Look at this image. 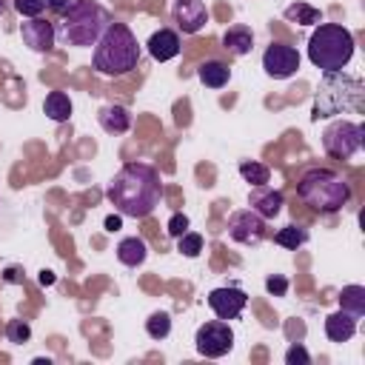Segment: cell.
<instances>
[{"instance_id":"cell-28","label":"cell","mask_w":365,"mask_h":365,"mask_svg":"<svg viewBox=\"0 0 365 365\" xmlns=\"http://www.w3.org/2000/svg\"><path fill=\"white\" fill-rule=\"evenodd\" d=\"M6 339L14 345H23L31 339V325L26 319H9L6 322Z\"/></svg>"},{"instance_id":"cell-7","label":"cell","mask_w":365,"mask_h":365,"mask_svg":"<svg viewBox=\"0 0 365 365\" xmlns=\"http://www.w3.org/2000/svg\"><path fill=\"white\" fill-rule=\"evenodd\" d=\"M362 137H365V128L359 123H351V120H334L325 131H322V148L328 157L334 160H348L354 157L359 148H362Z\"/></svg>"},{"instance_id":"cell-21","label":"cell","mask_w":365,"mask_h":365,"mask_svg":"<svg viewBox=\"0 0 365 365\" xmlns=\"http://www.w3.org/2000/svg\"><path fill=\"white\" fill-rule=\"evenodd\" d=\"M43 111L48 120L54 123H66L71 117V100L66 91H48L46 100H43Z\"/></svg>"},{"instance_id":"cell-6","label":"cell","mask_w":365,"mask_h":365,"mask_svg":"<svg viewBox=\"0 0 365 365\" xmlns=\"http://www.w3.org/2000/svg\"><path fill=\"white\" fill-rule=\"evenodd\" d=\"M111 23L108 11L94 3V0H74L71 9L60 17V29H57V37L66 43V46H74V48H88L100 40V34L106 31V26Z\"/></svg>"},{"instance_id":"cell-9","label":"cell","mask_w":365,"mask_h":365,"mask_svg":"<svg viewBox=\"0 0 365 365\" xmlns=\"http://www.w3.org/2000/svg\"><path fill=\"white\" fill-rule=\"evenodd\" d=\"M228 237L240 245H259L265 237V220L251 208H240L228 217Z\"/></svg>"},{"instance_id":"cell-19","label":"cell","mask_w":365,"mask_h":365,"mask_svg":"<svg viewBox=\"0 0 365 365\" xmlns=\"http://www.w3.org/2000/svg\"><path fill=\"white\" fill-rule=\"evenodd\" d=\"M145 257H148V248H145V242L140 237H125V240L117 242V259L123 265L137 268V265L145 262Z\"/></svg>"},{"instance_id":"cell-25","label":"cell","mask_w":365,"mask_h":365,"mask_svg":"<svg viewBox=\"0 0 365 365\" xmlns=\"http://www.w3.org/2000/svg\"><path fill=\"white\" fill-rule=\"evenodd\" d=\"M240 177H242L251 188H257V185H268L271 171H268V165H262V163H257V160H242V163H240Z\"/></svg>"},{"instance_id":"cell-35","label":"cell","mask_w":365,"mask_h":365,"mask_svg":"<svg viewBox=\"0 0 365 365\" xmlns=\"http://www.w3.org/2000/svg\"><path fill=\"white\" fill-rule=\"evenodd\" d=\"M6 282H23V277H20V271L17 268H6V277H3Z\"/></svg>"},{"instance_id":"cell-36","label":"cell","mask_w":365,"mask_h":365,"mask_svg":"<svg viewBox=\"0 0 365 365\" xmlns=\"http://www.w3.org/2000/svg\"><path fill=\"white\" fill-rule=\"evenodd\" d=\"M51 282H54V274L51 271H43L40 274V285H51Z\"/></svg>"},{"instance_id":"cell-22","label":"cell","mask_w":365,"mask_h":365,"mask_svg":"<svg viewBox=\"0 0 365 365\" xmlns=\"http://www.w3.org/2000/svg\"><path fill=\"white\" fill-rule=\"evenodd\" d=\"M339 308L359 319L365 314V288L362 285H345L339 291Z\"/></svg>"},{"instance_id":"cell-5","label":"cell","mask_w":365,"mask_h":365,"mask_svg":"<svg viewBox=\"0 0 365 365\" xmlns=\"http://www.w3.org/2000/svg\"><path fill=\"white\" fill-rule=\"evenodd\" d=\"M297 194L305 205H311L319 214H336L351 200V185L331 168H308L299 182Z\"/></svg>"},{"instance_id":"cell-2","label":"cell","mask_w":365,"mask_h":365,"mask_svg":"<svg viewBox=\"0 0 365 365\" xmlns=\"http://www.w3.org/2000/svg\"><path fill=\"white\" fill-rule=\"evenodd\" d=\"M91 63L106 77H123V74L134 71L140 63V43H137L134 31L125 23H117V20L108 23L106 31L100 34V40L94 43Z\"/></svg>"},{"instance_id":"cell-12","label":"cell","mask_w":365,"mask_h":365,"mask_svg":"<svg viewBox=\"0 0 365 365\" xmlns=\"http://www.w3.org/2000/svg\"><path fill=\"white\" fill-rule=\"evenodd\" d=\"M20 37H23V43H26L31 51L46 54V51L54 48L57 26H54L51 20H46V17H29V20L20 23Z\"/></svg>"},{"instance_id":"cell-10","label":"cell","mask_w":365,"mask_h":365,"mask_svg":"<svg viewBox=\"0 0 365 365\" xmlns=\"http://www.w3.org/2000/svg\"><path fill=\"white\" fill-rule=\"evenodd\" d=\"M262 68L268 77L274 80H285L291 74H297L299 68V54L294 46H285V43H271L262 54Z\"/></svg>"},{"instance_id":"cell-13","label":"cell","mask_w":365,"mask_h":365,"mask_svg":"<svg viewBox=\"0 0 365 365\" xmlns=\"http://www.w3.org/2000/svg\"><path fill=\"white\" fill-rule=\"evenodd\" d=\"M171 14L182 34H197L208 23V9L202 0H174Z\"/></svg>"},{"instance_id":"cell-24","label":"cell","mask_w":365,"mask_h":365,"mask_svg":"<svg viewBox=\"0 0 365 365\" xmlns=\"http://www.w3.org/2000/svg\"><path fill=\"white\" fill-rule=\"evenodd\" d=\"M285 20H291V23H299V26H314V23H319L322 20V14H319V9H314V6H308V3H291L285 11Z\"/></svg>"},{"instance_id":"cell-33","label":"cell","mask_w":365,"mask_h":365,"mask_svg":"<svg viewBox=\"0 0 365 365\" xmlns=\"http://www.w3.org/2000/svg\"><path fill=\"white\" fill-rule=\"evenodd\" d=\"M71 3H74V0H46V9H51L57 17H63V14L71 9Z\"/></svg>"},{"instance_id":"cell-37","label":"cell","mask_w":365,"mask_h":365,"mask_svg":"<svg viewBox=\"0 0 365 365\" xmlns=\"http://www.w3.org/2000/svg\"><path fill=\"white\" fill-rule=\"evenodd\" d=\"M6 9H9V3H6V0H0V14H3Z\"/></svg>"},{"instance_id":"cell-26","label":"cell","mask_w":365,"mask_h":365,"mask_svg":"<svg viewBox=\"0 0 365 365\" xmlns=\"http://www.w3.org/2000/svg\"><path fill=\"white\" fill-rule=\"evenodd\" d=\"M145 334L151 339H165L171 334V314L168 311H154L148 319H145Z\"/></svg>"},{"instance_id":"cell-16","label":"cell","mask_w":365,"mask_h":365,"mask_svg":"<svg viewBox=\"0 0 365 365\" xmlns=\"http://www.w3.org/2000/svg\"><path fill=\"white\" fill-rule=\"evenodd\" d=\"M356 334V317L348 314V311H336V314H328L325 317V336L331 342H348L351 336Z\"/></svg>"},{"instance_id":"cell-30","label":"cell","mask_w":365,"mask_h":365,"mask_svg":"<svg viewBox=\"0 0 365 365\" xmlns=\"http://www.w3.org/2000/svg\"><path fill=\"white\" fill-rule=\"evenodd\" d=\"M265 291H268L271 297H285V291H288V279L279 277V274H271V277L265 279Z\"/></svg>"},{"instance_id":"cell-32","label":"cell","mask_w":365,"mask_h":365,"mask_svg":"<svg viewBox=\"0 0 365 365\" xmlns=\"http://www.w3.org/2000/svg\"><path fill=\"white\" fill-rule=\"evenodd\" d=\"M165 228H168V234H171V237H180V234H185V231H188V217H185V214H174V217L168 220V225H165Z\"/></svg>"},{"instance_id":"cell-20","label":"cell","mask_w":365,"mask_h":365,"mask_svg":"<svg viewBox=\"0 0 365 365\" xmlns=\"http://www.w3.org/2000/svg\"><path fill=\"white\" fill-rule=\"evenodd\" d=\"M197 77H200V83L208 86V88H222V86L231 80V68H228L225 63H220V60H205V63L197 68Z\"/></svg>"},{"instance_id":"cell-17","label":"cell","mask_w":365,"mask_h":365,"mask_svg":"<svg viewBox=\"0 0 365 365\" xmlns=\"http://www.w3.org/2000/svg\"><path fill=\"white\" fill-rule=\"evenodd\" d=\"M97 123H100V128L103 131H108V134H125L128 128H131V114H128V108L125 106H103L100 111H97Z\"/></svg>"},{"instance_id":"cell-18","label":"cell","mask_w":365,"mask_h":365,"mask_svg":"<svg viewBox=\"0 0 365 365\" xmlns=\"http://www.w3.org/2000/svg\"><path fill=\"white\" fill-rule=\"evenodd\" d=\"M222 48L234 57H245L251 48H254V34L248 26H231L225 34H222Z\"/></svg>"},{"instance_id":"cell-3","label":"cell","mask_w":365,"mask_h":365,"mask_svg":"<svg viewBox=\"0 0 365 365\" xmlns=\"http://www.w3.org/2000/svg\"><path fill=\"white\" fill-rule=\"evenodd\" d=\"M362 94H365V88H362L359 77H351L345 71H325L317 86L311 120H325V117H336L342 111H356L362 106Z\"/></svg>"},{"instance_id":"cell-8","label":"cell","mask_w":365,"mask_h":365,"mask_svg":"<svg viewBox=\"0 0 365 365\" xmlns=\"http://www.w3.org/2000/svg\"><path fill=\"white\" fill-rule=\"evenodd\" d=\"M194 345H197V354H202L208 359H220L234 348V331L225 319L202 322L194 334Z\"/></svg>"},{"instance_id":"cell-4","label":"cell","mask_w":365,"mask_h":365,"mask_svg":"<svg viewBox=\"0 0 365 365\" xmlns=\"http://www.w3.org/2000/svg\"><path fill=\"white\" fill-rule=\"evenodd\" d=\"M354 34L342 23H317L308 40V60L325 71H342L354 57Z\"/></svg>"},{"instance_id":"cell-11","label":"cell","mask_w":365,"mask_h":365,"mask_svg":"<svg viewBox=\"0 0 365 365\" xmlns=\"http://www.w3.org/2000/svg\"><path fill=\"white\" fill-rule=\"evenodd\" d=\"M248 305V294L237 285H222L208 291V308L217 314V319H237Z\"/></svg>"},{"instance_id":"cell-15","label":"cell","mask_w":365,"mask_h":365,"mask_svg":"<svg viewBox=\"0 0 365 365\" xmlns=\"http://www.w3.org/2000/svg\"><path fill=\"white\" fill-rule=\"evenodd\" d=\"M148 54L154 57V60H160V63H165V60H171V57H177L180 54V48H182V43H180V34L174 31V29H160V31H154L151 37H148Z\"/></svg>"},{"instance_id":"cell-29","label":"cell","mask_w":365,"mask_h":365,"mask_svg":"<svg viewBox=\"0 0 365 365\" xmlns=\"http://www.w3.org/2000/svg\"><path fill=\"white\" fill-rule=\"evenodd\" d=\"M14 9L20 17H40L46 11V0H14Z\"/></svg>"},{"instance_id":"cell-31","label":"cell","mask_w":365,"mask_h":365,"mask_svg":"<svg viewBox=\"0 0 365 365\" xmlns=\"http://www.w3.org/2000/svg\"><path fill=\"white\" fill-rule=\"evenodd\" d=\"M285 362H288V365H308V362H311V354H308L302 345H291V348L285 351Z\"/></svg>"},{"instance_id":"cell-27","label":"cell","mask_w":365,"mask_h":365,"mask_svg":"<svg viewBox=\"0 0 365 365\" xmlns=\"http://www.w3.org/2000/svg\"><path fill=\"white\" fill-rule=\"evenodd\" d=\"M177 251H180L182 257H188V259L200 257V251H202V237H200L197 231H185V234H180V237H177Z\"/></svg>"},{"instance_id":"cell-14","label":"cell","mask_w":365,"mask_h":365,"mask_svg":"<svg viewBox=\"0 0 365 365\" xmlns=\"http://www.w3.org/2000/svg\"><path fill=\"white\" fill-rule=\"evenodd\" d=\"M248 205H251V211H257L262 220H274V217L282 211L285 200H282V191H279V188L257 185V188H251V194H248Z\"/></svg>"},{"instance_id":"cell-1","label":"cell","mask_w":365,"mask_h":365,"mask_svg":"<svg viewBox=\"0 0 365 365\" xmlns=\"http://www.w3.org/2000/svg\"><path fill=\"white\" fill-rule=\"evenodd\" d=\"M106 197H108V202L114 205V211L120 217L143 220L160 205L163 182H160V174H157L154 165L128 163L111 177L108 188H106Z\"/></svg>"},{"instance_id":"cell-23","label":"cell","mask_w":365,"mask_h":365,"mask_svg":"<svg viewBox=\"0 0 365 365\" xmlns=\"http://www.w3.org/2000/svg\"><path fill=\"white\" fill-rule=\"evenodd\" d=\"M274 242L282 245V248H288V251H297V248H302L308 242V231L302 225H294L291 222V225H285V228H279L274 234Z\"/></svg>"},{"instance_id":"cell-34","label":"cell","mask_w":365,"mask_h":365,"mask_svg":"<svg viewBox=\"0 0 365 365\" xmlns=\"http://www.w3.org/2000/svg\"><path fill=\"white\" fill-rule=\"evenodd\" d=\"M123 228V220H120V214H111V217H106V231H120Z\"/></svg>"}]
</instances>
